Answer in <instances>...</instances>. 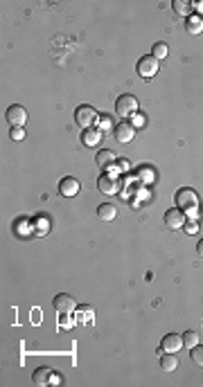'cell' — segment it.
I'll return each instance as SVG.
<instances>
[{"label": "cell", "instance_id": "obj_1", "mask_svg": "<svg viewBox=\"0 0 203 387\" xmlns=\"http://www.w3.org/2000/svg\"><path fill=\"white\" fill-rule=\"evenodd\" d=\"M176 207H178L183 214H185V218H197L199 216V196L194 189H178V194H176Z\"/></svg>", "mask_w": 203, "mask_h": 387}, {"label": "cell", "instance_id": "obj_2", "mask_svg": "<svg viewBox=\"0 0 203 387\" xmlns=\"http://www.w3.org/2000/svg\"><path fill=\"white\" fill-rule=\"evenodd\" d=\"M75 122H77V126H81V128H93L97 122H100V113H97L93 106L84 104L75 111Z\"/></svg>", "mask_w": 203, "mask_h": 387}, {"label": "cell", "instance_id": "obj_3", "mask_svg": "<svg viewBox=\"0 0 203 387\" xmlns=\"http://www.w3.org/2000/svg\"><path fill=\"white\" fill-rule=\"evenodd\" d=\"M115 113H118L120 117H133L135 113H138V99H135L133 95H122V97H118V101H115Z\"/></svg>", "mask_w": 203, "mask_h": 387}, {"label": "cell", "instance_id": "obj_4", "mask_svg": "<svg viewBox=\"0 0 203 387\" xmlns=\"http://www.w3.org/2000/svg\"><path fill=\"white\" fill-rule=\"evenodd\" d=\"M158 68H160V66H158L156 56L147 54V56H142L140 61H138V74H140L142 79H152V77H156Z\"/></svg>", "mask_w": 203, "mask_h": 387}, {"label": "cell", "instance_id": "obj_5", "mask_svg": "<svg viewBox=\"0 0 203 387\" xmlns=\"http://www.w3.org/2000/svg\"><path fill=\"white\" fill-rule=\"evenodd\" d=\"M52 306H54L56 313H73L75 309H77V299L73 297V295H68V293H59L54 299H52Z\"/></svg>", "mask_w": 203, "mask_h": 387}, {"label": "cell", "instance_id": "obj_6", "mask_svg": "<svg viewBox=\"0 0 203 387\" xmlns=\"http://www.w3.org/2000/svg\"><path fill=\"white\" fill-rule=\"evenodd\" d=\"M97 189H100L104 196H113V194L120 192V180L115 173H106V176H100L97 180Z\"/></svg>", "mask_w": 203, "mask_h": 387}, {"label": "cell", "instance_id": "obj_7", "mask_svg": "<svg viewBox=\"0 0 203 387\" xmlns=\"http://www.w3.org/2000/svg\"><path fill=\"white\" fill-rule=\"evenodd\" d=\"M160 349H163L165 354H178L180 349H183V336H178V333H167V336L163 338Z\"/></svg>", "mask_w": 203, "mask_h": 387}, {"label": "cell", "instance_id": "obj_8", "mask_svg": "<svg viewBox=\"0 0 203 387\" xmlns=\"http://www.w3.org/2000/svg\"><path fill=\"white\" fill-rule=\"evenodd\" d=\"M185 214L178 210V207H174V210H167V214H165V225H167V230H180V227L185 225Z\"/></svg>", "mask_w": 203, "mask_h": 387}, {"label": "cell", "instance_id": "obj_9", "mask_svg": "<svg viewBox=\"0 0 203 387\" xmlns=\"http://www.w3.org/2000/svg\"><path fill=\"white\" fill-rule=\"evenodd\" d=\"M7 122L11 126H25L27 122V111L23 108V106H9L7 108Z\"/></svg>", "mask_w": 203, "mask_h": 387}, {"label": "cell", "instance_id": "obj_10", "mask_svg": "<svg viewBox=\"0 0 203 387\" xmlns=\"http://www.w3.org/2000/svg\"><path fill=\"white\" fill-rule=\"evenodd\" d=\"M59 194L61 196H66V198H73V196H77L79 194V180L73 176H66L59 180Z\"/></svg>", "mask_w": 203, "mask_h": 387}, {"label": "cell", "instance_id": "obj_11", "mask_svg": "<svg viewBox=\"0 0 203 387\" xmlns=\"http://www.w3.org/2000/svg\"><path fill=\"white\" fill-rule=\"evenodd\" d=\"M133 138H135V128L131 126L129 122H120L118 126H115V140H118L120 144H129Z\"/></svg>", "mask_w": 203, "mask_h": 387}, {"label": "cell", "instance_id": "obj_12", "mask_svg": "<svg viewBox=\"0 0 203 387\" xmlns=\"http://www.w3.org/2000/svg\"><path fill=\"white\" fill-rule=\"evenodd\" d=\"M115 160H118V155L113 153V151H108V149H104V151H100V153H97V167H100V169H104V171H106V169H111V167L115 165Z\"/></svg>", "mask_w": 203, "mask_h": 387}, {"label": "cell", "instance_id": "obj_13", "mask_svg": "<svg viewBox=\"0 0 203 387\" xmlns=\"http://www.w3.org/2000/svg\"><path fill=\"white\" fill-rule=\"evenodd\" d=\"M81 140H84L86 146H97V144L102 142V131L100 128H84V133H81Z\"/></svg>", "mask_w": 203, "mask_h": 387}, {"label": "cell", "instance_id": "obj_14", "mask_svg": "<svg viewBox=\"0 0 203 387\" xmlns=\"http://www.w3.org/2000/svg\"><path fill=\"white\" fill-rule=\"evenodd\" d=\"M185 29L190 34H194V36L201 34L203 32V18L199 16V14H190V16L185 18Z\"/></svg>", "mask_w": 203, "mask_h": 387}, {"label": "cell", "instance_id": "obj_15", "mask_svg": "<svg viewBox=\"0 0 203 387\" xmlns=\"http://www.w3.org/2000/svg\"><path fill=\"white\" fill-rule=\"evenodd\" d=\"M160 367H163V371L172 374V371L178 369V358L174 354H163L160 356Z\"/></svg>", "mask_w": 203, "mask_h": 387}, {"label": "cell", "instance_id": "obj_16", "mask_svg": "<svg viewBox=\"0 0 203 387\" xmlns=\"http://www.w3.org/2000/svg\"><path fill=\"white\" fill-rule=\"evenodd\" d=\"M50 378H52L50 367H39L34 371V385H50Z\"/></svg>", "mask_w": 203, "mask_h": 387}, {"label": "cell", "instance_id": "obj_17", "mask_svg": "<svg viewBox=\"0 0 203 387\" xmlns=\"http://www.w3.org/2000/svg\"><path fill=\"white\" fill-rule=\"evenodd\" d=\"M97 216H100V221H113V218L118 216V210H115V205L104 203L97 207Z\"/></svg>", "mask_w": 203, "mask_h": 387}, {"label": "cell", "instance_id": "obj_18", "mask_svg": "<svg viewBox=\"0 0 203 387\" xmlns=\"http://www.w3.org/2000/svg\"><path fill=\"white\" fill-rule=\"evenodd\" d=\"M172 7H174V14H178V16H190V11H192V2L190 0H174L172 2Z\"/></svg>", "mask_w": 203, "mask_h": 387}, {"label": "cell", "instance_id": "obj_19", "mask_svg": "<svg viewBox=\"0 0 203 387\" xmlns=\"http://www.w3.org/2000/svg\"><path fill=\"white\" fill-rule=\"evenodd\" d=\"M34 232L41 234V237H45V234L50 232V221H48V216H41V218L34 221Z\"/></svg>", "mask_w": 203, "mask_h": 387}, {"label": "cell", "instance_id": "obj_20", "mask_svg": "<svg viewBox=\"0 0 203 387\" xmlns=\"http://www.w3.org/2000/svg\"><path fill=\"white\" fill-rule=\"evenodd\" d=\"M199 344V333L197 331H185L183 333V347L194 349Z\"/></svg>", "mask_w": 203, "mask_h": 387}, {"label": "cell", "instance_id": "obj_21", "mask_svg": "<svg viewBox=\"0 0 203 387\" xmlns=\"http://www.w3.org/2000/svg\"><path fill=\"white\" fill-rule=\"evenodd\" d=\"M167 52H169L167 43H156V45H153V50H152V56H156V59H165Z\"/></svg>", "mask_w": 203, "mask_h": 387}, {"label": "cell", "instance_id": "obj_22", "mask_svg": "<svg viewBox=\"0 0 203 387\" xmlns=\"http://www.w3.org/2000/svg\"><path fill=\"white\" fill-rule=\"evenodd\" d=\"M93 309H88V306H79V315H77V320L79 322H90L93 320Z\"/></svg>", "mask_w": 203, "mask_h": 387}, {"label": "cell", "instance_id": "obj_23", "mask_svg": "<svg viewBox=\"0 0 203 387\" xmlns=\"http://www.w3.org/2000/svg\"><path fill=\"white\" fill-rule=\"evenodd\" d=\"M192 360H194L199 367H203V344H197V347L192 349Z\"/></svg>", "mask_w": 203, "mask_h": 387}, {"label": "cell", "instance_id": "obj_24", "mask_svg": "<svg viewBox=\"0 0 203 387\" xmlns=\"http://www.w3.org/2000/svg\"><path fill=\"white\" fill-rule=\"evenodd\" d=\"M97 126H100V131H111L113 128V120L108 115H100V122H97Z\"/></svg>", "mask_w": 203, "mask_h": 387}, {"label": "cell", "instance_id": "obj_25", "mask_svg": "<svg viewBox=\"0 0 203 387\" xmlns=\"http://www.w3.org/2000/svg\"><path fill=\"white\" fill-rule=\"evenodd\" d=\"M9 138H11V140H16V142H21V140H25V128H23V126H11V131H9Z\"/></svg>", "mask_w": 203, "mask_h": 387}, {"label": "cell", "instance_id": "obj_26", "mask_svg": "<svg viewBox=\"0 0 203 387\" xmlns=\"http://www.w3.org/2000/svg\"><path fill=\"white\" fill-rule=\"evenodd\" d=\"M145 122H147L145 117L135 113V115H133V122H131V126H133V128H142V126H145Z\"/></svg>", "mask_w": 203, "mask_h": 387}, {"label": "cell", "instance_id": "obj_27", "mask_svg": "<svg viewBox=\"0 0 203 387\" xmlns=\"http://www.w3.org/2000/svg\"><path fill=\"white\" fill-rule=\"evenodd\" d=\"M183 227H185V232H187V234H197V232H199L197 221H190V223L185 221V225H183Z\"/></svg>", "mask_w": 203, "mask_h": 387}, {"label": "cell", "instance_id": "obj_28", "mask_svg": "<svg viewBox=\"0 0 203 387\" xmlns=\"http://www.w3.org/2000/svg\"><path fill=\"white\" fill-rule=\"evenodd\" d=\"M70 313H63V320H61V329H73V322H70Z\"/></svg>", "mask_w": 203, "mask_h": 387}, {"label": "cell", "instance_id": "obj_29", "mask_svg": "<svg viewBox=\"0 0 203 387\" xmlns=\"http://www.w3.org/2000/svg\"><path fill=\"white\" fill-rule=\"evenodd\" d=\"M192 7H194V9H197L199 14H201V18H203V0H197V2H192Z\"/></svg>", "mask_w": 203, "mask_h": 387}, {"label": "cell", "instance_id": "obj_30", "mask_svg": "<svg viewBox=\"0 0 203 387\" xmlns=\"http://www.w3.org/2000/svg\"><path fill=\"white\" fill-rule=\"evenodd\" d=\"M50 383H52V385H59V383H61V376H56L54 371H52V378H50Z\"/></svg>", "mask_w": 203, "mask_h": 387}, {"label": "cell", "instance_id": "obj_31", "mask_svg": "<svg viewBox=\"0 0 203 387\" xmlns=\"http://www.w3.org/2000/svg\"><path fill=\"white\" fill-rule=\"evenodd\" d=\"M197 250H199V255H201V257H203V239H201V241H199V245H197Z\"/></svg>", "mask_w": 203, "mask_h": 387}]
</instances>
